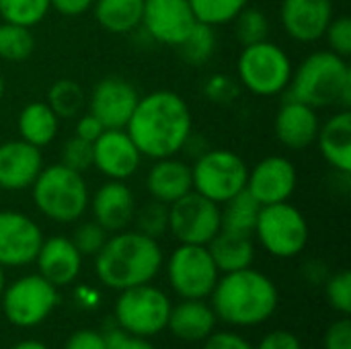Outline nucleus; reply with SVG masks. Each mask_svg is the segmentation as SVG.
Returning <instances> with one entry per match:
<instances>
[{"label": "nucleus", "mask_w": 351, "mask_h": 349, "mask_svg": "<svg viewBox=\"0 0 351 349\" xmlns=\"http://www.w3.org/2000/svg\"><path fill=\"white\" fill-rule=\"evenodd\" d=\"M125 132L142 156H175L191 138V111L177 93L156 91L140 97Z\"/></svg>", "instance_id": "f257e3e1"}, {"label": "nucleus", "mask_w": 351, "mask_h": 349, "mask_svg": "<svg viewBox=\"0 0 351 349\" xmlns=\"http://www.w3.org/2000/svg\"><path fill=\"white\" fill-rule=\"evenodd\" d=\"M97 278L111 290H128L150 284L162 265V249L156 239L138 230H119L109 237L103 249L95 255Z\"/></svg>", "instance_id": "f03ea898"}, {"label": "nucleus", "mask_w": 351, "mask_h": 349, "mask_svg": "<svg viewBox=\"0 0 351 349\" xmlns=\"http://www.w3.org/2000/svg\"><path fill=\"white\" fill-rule=\"evenodd\" d=\"M210 296L216 317L232 327L261 325L278 309L276 284L251 267L218 278Z\"/></svg>", "instance_id": "7ed1b4c3"}, {"label": "nucleus", "mask_w": 351, "mask_h": 349, "mask_svg": "<svg viewBox=\"0 0 351 349\" xmlns=\"http://www.w3.org/2000/svg\"><path fill=\"white\" fill-rule=\"evenodd\" d=\"M286 99L306 103L315 109L339 105L351 107V68L348 58L331 49L311 53L296 70L288 84Z\"/></svg>", "instance_id": "20e7f679"}, {"label": "nucleus", "mask_w": 351, "mask_h": 349, "mask_svg": "<svg viewBox=\"0 0 351 349\" xmlns=\"http://www.w3.org/2000/svg\"><path fill=\"white\" fill-rule=\"evenodd\" d=\"M31 189L37 210L53 222H74L88 208V187L82 173H76L62 163L43 167Z\"/></svg>", "instance_id": "39448f33"}, {"label": "nucleus", "mask_w": 351, "mask_h": 349, "mask_svg": "<svg viewBox=\"0 0 351 349\" xmlns=\"http://www.w3.org/2000/svg\"><path fill=\"white\" fill-rule=\"evenodd\" d=\"M292 70L288 53L267 39L245 45L239 58L241 84L261 97L284 93L290 84Z\"/></svg>", "instance_id": "423d86ee"}, {"label": "nucleus", "mask_w": 351, "mask_h": 349, "mask_svg": "<svg viewBox=\"0 0 351 349\" xmlns=\"http://www.w3.org/2000/svg\"><path fill=\"white\" fill-rule=\"evenodd\" d=\"M169 313H171L169 296L150 284L121 290L115 302L117 327L136 337H152L162 329H167Z\"/></svg>", "instance_id": "0eeeda50"}, {"label": "nucleus", "mask_w": 351, "mask_h": 349, "mask_svg": "<svg viewBox=\"0 0 351 349\" xmlns=\"http://www.w3.org/2000/svg\"><path fill=\"white\" fill-rule=\"evenodd\" d=\"M261 247L274 257H296L308 243V224L298 208L288 202L261 206L255 232Z\"/></svg>", "instance_id": "6e6552de"}, {"label": "nucleus", "mask_w": 351, "mask_h": 349, "mask_svg": "<svg viewBox=\"0 0 351 349\" xmlns=\"http://www.w3.org/2000/svg\"><path fill=\"white\" fill-rule=\"evenodd\" d=\"M249 169L245 160L230 150H208L191 167L193 191L218 206L247 187Z\"/></svg>", "instance_id": "1a4fd4ad"}, {"label": "nucleus", "mask_w": 351, "mask_h": 349, "mask_svg": "<svg viewBox=\"0 0 351 349\" xmlns=\"http://www.w3.org/2000/svg\"><path fill=\"white\" fill-rule=\"evenodd\" d=\"M2 309L14 327L31 329L41 325L58 304V290L43 276L19 278L2 292Z\"/></svg>", "instance_id": "9d476101"}, {"label": "nucleus", "mask_w": 351, "mask_h": 349, "mask_svg": "<svg viewBox=\"0 0 351 349\" xmlns=\"http://www.w3.org/2000/svg\"><path fill=\"white\" fill-rule=\"evenodd\" d=\"M218 278L220 272L206 245L181 243L169 259V282L181 298H208Z\"/></svg>", "instance_id": "9b49d317"}, {"label": "nucleus", "mask_w": 351, "mask_h": 349, "mask_svg": "<svg viewBox=\"0 0 351 349\" xmlns=\"http://www.w3.org/2000/svg\"><path fill=\"white\" fill-rule=\"evenodd\" d=\"M169 230L183 245H208L220 232V206L189 191L169 206Z\"/></svg>", "instance_id": "f8f14e48"}, {"label": "nucleus", "mask_w": 351, "mask_h": 349, "mask_svg": "<svg viewBox=\"0 0 351 349\" xmlns=\"http://www.w3.org/2000/svg\"><path fill=\"white\" fill-rule=\"evenodd\" d=\"M197 19L189 0H144L142 23L148 35L165 45L179 47Z\"/></svg>", "instance_id": "ddd939ff"}, {"label": "nucleus", "mask_w": 351, "mask_h": 349, "mask_svg": "<svg viewBox=\"0 0 351 349\" xmlns=\"http://www.w3.org/2000/svg\"><path fill=\"white\" fill-rule=\"evenodd\" d=\"M43 243L39 224L21 212H0V265L23 267L35 261Z\"/></svg>", "instance_id": "4468645a"}, {"label": "nucleus", "mask_w": 351, "mask_h": 349, "mask_svg": "<svg viewBox=\"0 0 351 349\" xmlns=\"http://www.w3.org/2000/svg\"><path fill=\"white\" fill-rule=\"evenodd\" d=\"M140 97L136 86L121 76L103 78L90 95V113L105 130H125Z\"/></svg>", "instance_id": "2eb2a0df"}, {"label": "nucleus", "mask_w": 351, "mask_h": 349, "mask_svg": "<svg viewBox=\"0 0 351 349\" xmlns=\"http://www.w3.org/2000/svg\"><path fill=\"white\" fill-rule=\"evenodd\" d=\"M142 163V154L125 130H105L93 142V167L107 179L125 181Z\"/></svg>", "instance_id": "dca6fc26"}, {"label": "nucleus", "mask_w": 351, "mask_h": 349, "mask_svg": "<svg viewBox=\"0 0 351 349\" xmlns=\"http://www.w3.org/2000/svg\"><path fill=\"white\" fill-rule=\"evenodd\" d=\"M245 189L261 206L288 202L296 189V169L286 156H267L249 171Z\"/></svg>", "instance_id": "f3484780"}, {"label": "nucleus", "mask_w": 351, "mask_h": 349, "mask_svg": "<svg viewBox=\"0 0 351 349\" xmlns=\"http://www.w3.org/2000/svg\"><path fill=\"white\" fill-rule=\"evenodd\" d=\"M43 169L41 148L25 142L10 140L0 144V189L21 191L35 183Z\"/></svg>", "instance_id": "a211bd4d"}, {"label": "nucleus", "mask_w": 351, "mask_h": 349, "mask_svg": "<svg viewBox=\"0 0 351 349\" xmlns=\"http://www.w3.org/2000/svg\"><path fill=\"white\" fill-rule=\"evenodd\" d=\"M280 14L292 39L313 43L325 35L333 19V0H284Z\"/></svg>", "instance_id": "6ab92c4d"}, {"label": "nucleus", "mask_w": 351, "mask_h": 349, "mask_svg": "<svg viewBox=\"0 0 351 349\" xmlns=\"http://www.w3.org/2000/svg\"><path fill=\"white\" fill-rule=\"evenodd\" d=\"M319 128L317 109L294 99H286L276 115V136L290 150H304L315 144Z\"/></svg>", "instance_id": "aec40b11"}, {"label": "nucleus", "mask_w": 351, "mask_h": 349, "mask_svg": "<svg viewBox=\"0 0 351 349\" xmlns=\"http://www.w3.org/2000/svg\"><path fill=\"white\" fill-rule=\"evenodd\" d=\"M95 222L101 224L107 232L123 230L136 214V197L123 181L109 179L101 185L90 200Z\"/></svg>", "instance_id": "412c9836"}, {"label": "nucleus", "mask_w": 351, "mask_h": 349, "mask_svg": "<svg viewBox=\"0 0 351 349\" xmlns=\"http://www.w3.org/2000/svg\"><path fill=\"white\" fill-rule=\"evenodd\" d=\"M39 276H43L56 288L72 284L82 267V255L74 243L66 237L43 239L41 249L35 257Z\"/></svg>", "instance_id": "4be33fe9"}, {"label": "nucleus", "mask_w": 351, "mask_h": 349, "mask_svg": "<svg viewBox=\"0 0 351 349\" xmlns=\"http://www.w3.org/2000/svg\"><path fill=\"white\" fill-rule=\"evenodd\" d=\"M146 187L152 200H158L162 204H173L179 197L193 191L191 181V167H187L183 160H177L173 156L156 158L152 169L146 177Z\"/></svg>", "instance_id": "5701e85b"}, {"label": "nucleus", "mask_w": 351, "mask_h": 349, "mask_svg": "<svg viewBox=\"0 0 351 349\" xmlns=\"http://www.w3.org/2000/svg\"><path fill=\"white\" fill-rule=\"evenodd\" d=\"M216 321L218 317L210 304H206L204 300L183 298V302L171 306L167 327L177 339L195 344V341H204L214 333Z\"/></svg>", "instance_id": "b1692460"}, {"label": "nucleus", "mask_w": 351, "mask_h": 349, "mask_svg": "<svg viewBox=\"0 0 351 349\" xmlns=\"http://www.w3.org/2000/svg\"><path fill=\"white\" fill-rule=\"evenodd\" d=\"M323 158L339 173H351V111L343 109L329 117L317 134Z\"/></svg>", "instance_id": "393cba45"}, {"label": "nucleus", "mask_w": 351, "mask_h": 349, "mask_svg": "<svg viewBox=\"0 0 351 349\" xmlns=\"http://www.w3.org/2000/svg\"><path fill=\"white\" fill-rule=\"evenodd\" d=\"M206 247H208L218 272H222V274L247 269V267H251V263L255 259L253 237H247V234L220 230Z\"/></svg>", "instance_id": "a878e982"}, {"label": "nucleus", "mask_w": 351, "mask_h": 349, "mask_svg": "<svg viewBox=\"0 0 351 349\" xmlns=\"http://www.w3.org/2000/svg\"><path fill=\"white\" fill-rule=\"evenodd\" d=\"M60 128V117L47 103H31L19 115V134L21 140L43 148L51 144Z\"/></svg>", "instance_id": "bb28decb"}, {"label": "nucleus", "mask_w": 351, "mask_h": 349, "mask_svg": "<svg viewBox=\"0 0 351 349\" xmlns=\"http://www.w3.org/2000/svg\"><path fill=\"white\" fill-rule=\"evenodd\" d=\"M95 19L109 33H130L142 23L144 0H95Z\"/></svg>", "instance_id": "cd10ccee"}, {"label": "nucleus", "mask_w": 351, "mask_h": 349, "mask_svg": "<svg viewBox=\"0 0 351 349\" xmlns=\"http://www.w3.org/2000/svg\"><path fill=\"white\" fill-rule=\"evenodd\" d=\"M259 210L261 204L247 189H243L241 193L224 202V208L220 210V230L253 237Z\"/></svg>", "instance_id": "c85d7f7f"}, {"label": "nucleus", "mask_w": 351, "mask_h": 349, "mask_svg": "<svg viewBox=\"0 0 351 349\" xmlns=\"http://www.w3.org/2000/svg\"><path fill=\"white\" fill-rule=\"evenodd\" d=\"M35 47V39L31 27H23L16 23L0 25V58L8 62H23L31 56Z\"/></svg>", "instance_id": "c756f323"}, {"label": "nucleus", "mask_w": 351, "mask_h": 349, "mask_svg": "<svg viewBox=\"0 0 351 349\" xmlns=\"http://www.w3.org/2000/svg\"><path fill=\"white\" fill-rule=\"evenodd\" d=\"M47 105L60 119L74 117L84 107V91L74 80H58L47 93Z\"/></svg>", "instance_id": "7c9ffc66"}, {"label": "nucleus", "mask_w": 351, "mask_h": 349, "mask_svg": "<svg viewBox=\"0 0 351 349\" xmlns=\"http://www.w3.org/2000/svg\"><path fill=\"white\" fill-rule=\"evenodd\" d=\"M49 8V0H0V19L6 23L33 27L43 21Z\"/></svg>", "instance_id": "2f4dec72"}, {"label": "nucleus", "mask_w": 351, "mask_h": 349, "mask_svg": "<svg viewBox=\"0 0 351 349\" xmlns=\"http://www.w3.org/2000/svg\"><path fill=\"white\" fill-rule=\"evenodd\" d=\"M189 4L199 23L214 27L230 23L249 4V0H189Z\"/></svg>", "instance_id": "473e14b6"}, {"label": "nucleus", "mask_w": 351, "mask_h": 349, "mask_svg": "<svg viewBox=\"0 0 351 349\" xmlns=\"http://www.w3.org/2000/svg\"><path fill=\"white\" fill-rule=\"evenodd\" d=\"M216 47V37H214V27L206 23H195L187 39L179 45L183 58L191 64H204L212 58Z\"/></svg>", "instance_id": "72a5a7b5"}, {"label": "nucleus", "mask_w": 351, "mask_h": 349, "mask_svg": "<svg viewBox=\"0 0 351 349\" xmlns=\"http://www.w3.org/2000/svg\"><path fill=\"white\" fill-rule=\"evenodd\" d=\"M134 220H136L138 232H142L150 239H158L169 230V204L150 200L142 208H136Z\"/></svg>", "instance_id": "f704fd0d"}, {"label": "nucleus", "mask_w": 351, "mask_h": 349, "mask_svg": "<svg viewBox=\"0 0 351 349\" xmlns=\"http://www.w3.org/2000/svg\"><path fill=\"white\" fill-rule=\"evenodd\" d=\"M232 21H234L237 39H239L243 45L259 43V41H265V39H267L269 23H267V16H265L259 8H249V6H245Z\"/></svg>", "instance_id": "c9c22d12"}, {"label": "nucleus", "mask_w": 351, "mask_h": 349, "mask_svg": "<svg viewBox=\"0 0 351 349\" xmlns=\"http://www.w3.org/2000/svg\"><path fill=\"white\" fill-rule=\"evenodd\" d=\"M107 239H109V232L93 220V222H82L74 230V237L70 241L74 243L78 253L84 257V255H97L103 249Z\"/></svg>", "instance_id": "e433bc0d"}, {"label": "nucleus", "mask_w": 351, "mask_h": 349, "mask_svg": "<svg viewBox=\"0 0 351 349\" xmlns=\"http://www.w3.org/2000/svg\"><path fill=\"white\" fill-rule=\"evenodd\" d=\"M327 300L343 317L351 315V274L348 269L331 276L327 280Z\"/></svg>", "instance_id": "4c0bfd02"}, {"label": "nucleus", "mask_w": 351, "mask_h": 349, "mask_svg": "<svg viewBox=\"0 0 351 349\" xmlns=\"http://www.w3.org/2000/svg\"><path fill=\"white\" fill-rule=\"evenodd\" d=\"M62 165L76 173L88 171L93 167V144L78 136L70 138L62 148Z\"/></svg>", "instance_id": "58836bf2"}, {"label": "nucleus", "mask_w": 351, "mask_h": 349, "mask_svg": "<svg viewBox=\"0 0 351 349\" xmlns=\"http://www.w3.org/2000/svg\"><path fill=\"white\" fill-rule=\"evenodd\" d=\"M325 37L329 41L331 51H335L341 58H348L351 53V21L350 16H337L331 19Z\"/></svg>", "instance_id": "ea45409f"}, {"label": "nucleus", "mask_w": 351, "mask_h": 349, "mask_svg": "<svg viewBox=\"0 0 351 349\" xmlns=\"http://www.w3.org/2000/svg\"><path fill=\"white\" fill-rule=\"evenodd\" d=\"M325 349H351V321L343 317L335 321L325 335Z\"/></svg>", "instance_id": "a19ab883"}, {"label": "nucleus", "mask_w": 351, "mask_h": 349, "mask_svg": "<svg viewBox=\"0 0 351 349\" xmlns=\"http://www.w3.org/2000/svg\"><path fill=\"white\" fill-rule=\"evenodd\" d=\"M64 349H107V339L103 333L93 329H80L72 333Z\"/></svg>", "instance_id": "79ce46f5"}, {"label": "nucleus", "mask_w": 351, "mask_h": 349, "mask_svg": "<svg viewBox=\"0 0 351 349\" xmlns=\"http://www.w3.org/2000/svg\"><path fill=\"white\" fill-rule=\"evenodd\" d=\"M105 339H107V349H154L150 341H146V337H136L121 329L105 333Z\"/></svg>", "instance_id": "37998d69"}, {"label": "nucleus", "mask_w": 351, "mask_h": 349, "mask_svg": "<svg viewBox=\"0 0 351 349\" xmlns=\"http://www.w3.org/2000/svg\"><path fill=\"white\" fill-rule=\"evenodd\" d=\"M206 95H208L212 101H216V103H228V101L237 95L234 80H230L228 76H212V78L208 80Z\"/></svg>", "instance_id": "c03bdc74"}, {"label": "nucleus", "mask_w": 351, "mask_h": 349, "mask_svg": "<svg viewBox=\"0 0 351 349\" xmlns=\"http://www.w3.org/2000/svg\"><path fill=\"white\" fill-rule=\"evenodd\" d=\"M204 349H255L245 337L230 333V331H220V333H212L210 337H206Z\"/></svg>", "instance_id": "a18cd8bd"}, {"label": "nucleus", "mask_w": 351, "mask_h": 349, "mask_svg": "<svg viewBox=\"0 0 351 349\" xmlns=\"http://www.w3.org/2000/svg\"><path fill=\"white\" fill-rule=\"evenodd\" d=\"M255 349H302V346L300 339L290 331H271L259 341Z\"/></svg>", "instance_id": "49530a36"}, {"label": "nucleus", "mask_w": 351, "mask_h": 349, "mask_svg": "<svg viewBox=\"0 0 351 349\" xmlns=\"http://www.w3.org/2000/svg\"><path fill=\"white\" fill-rule=\"evenodd\" d=\"M103 132H105L103 123H101L93 113L82 115V117L78 119V123H76V136L82 138V140H86V142H90V144H93Z\"/></svg>", "instance_id": "de8ad7c7"}, {"label": "nucleus", "mask_w": 351, "mask_h": 349, "mask_svg": "<svg viewBox=\"0 0 351 349\" xmlns=\"http://www.w3.org/2000/svg\"><path fill=\"white\" fill-rule=\"evenodd\" d=\"M49 4H51L60 14L76 16V14L86 12V10L95 4V0H49Z\"/></svg>", "instance_id": "09e8293b"}, {"label": "nucleus", "mask_w": 351, "mask_h": 349, "mask_svg": "<svg viewBox=\"0 0 351 349\" xmlns=\"http://www.w3.org/2000/svg\"><path fill=\"white\" fill-rule=\"evenodd\" d=\"M12 349H49L45 344H41V341H21V344H16Z\"/></svg>", "instance_id": "8fccbe9b"}, {"label": "nucleus", "mask_w": 351, "mask_h": 349, "mask_svg": "<svg viewBox=\"0 0 351 349\" xmlns=\"http://www.w3.org/2000/svg\"><path fill=\"white\" fill-rule=\"evenodd\" d=\"M2 292H4V267L0 265V298H2Z\"/></svg>", "instance_id": "3c124183"}, {"label": "nucleus", "mask_w": 351, "mask_h": 349, "mask_svg": "<svg viewBox=\"0 0 351 349\" xmlns=\"http://www.w3.org/2000/svg\"><path fill=\"white\" fill-rule=\"evenodd\" d=\"M2 95H4V78L0 74V99H2Z\"/></svg>", "instance_id": "603ef678"}]
</instances>
